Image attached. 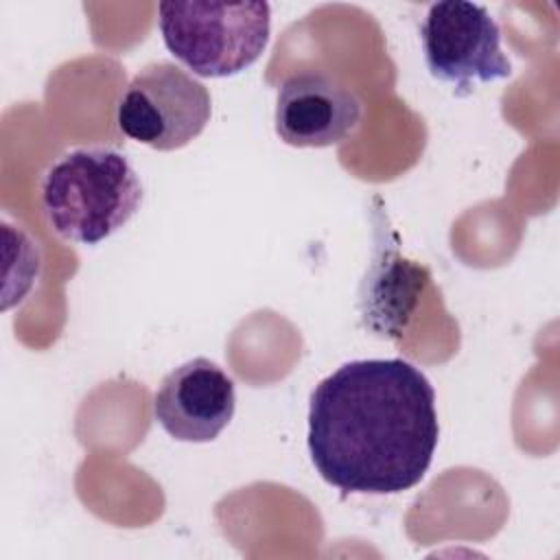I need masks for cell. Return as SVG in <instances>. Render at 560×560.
Listing matches in <instances>:
<instances>
[{
    "instance_id": "1",
    "label": "cell",
    "mask_w": 560,
    "mask_h": 560,
    "mask_svg": "<svg viewBox=\"0 0 560 560\" xmlns=\"http://www.w3.org/2000/svg\"><path fill=\"white\" fill-rule=\"evenodd\" d=\"M438 438L433 385L405 359L343 363L311 394L313 466L346 494H396L418 486Z\"/></svg>"
},
{
    "instance_id": "7",
    "label": "cell",
    "mask_w": 560,
    "mask_h": 560,
    "mask_svg": "<svg viewBox=\"0 0 560 560\" xmlns=\"http://www.w3.org/2000/svg\"><path fill=\"white\" fill-rule=\"evenodd\" d=\"M361 101L326 72L304 70L278 88L276 133L291 147H332L350 138L361 122Z\"/></svg>"
},
{
    "instance_id": "5",
    "label": "cell",
    "mask_w": 560,
    "mask_h": 560,
    "mask_svg": "<svg viewBox=\"0 0 560 560\" xmlns=\"http://www.w3.org/2000/svg\"><path fill=\"white\" fill-rule=\"evenodd\" d=\"M420 42L429 72L468 94L475 81L508 79L512 63L501 50V31L486 7L444 0L429 7L420 24Z\"/></svg>"
},
{
    "instance_id": "6",
    "label": "cell",
    "mask_w": 560,
    "mask_h": 560,
    "mask_svg": "<svg viewBox=\"0 0 560 560\" xmlns=\"http://www.w3.org/2000/svg\"><path fill=\"white\" fill-rule=\"evenodd\" d=\"M236 409L234 381L206 357L171 370L153 398L158 424L177 442H212Z\"/></svg>"
},
{
    "instance_id": "2",
    "label": "cell",
    "mask_w": 560,
    "mask_h": 560,
    "mask_svg": "<svg viewBox=\"0 0 560 560\" xmlns=\"http://www.w3.org/2000/svg\"><path fill=\"white\" fill-rule=\"evenodd\" d=\"M39 192L50 230L83 245L112 236L142 203V184L131 162L103 144L63 153L46 168Z\"/></svg>"
},
{
    "instance_id": "3",
    "label": "cell",
    "mask_w": 560,
    "mask_h": 560,
    "mask_svg": "<svg viewBox=\"0 0 560 560\" xmlns=\"http://www.w3.org/2000/svg\"><path fill=\"white\" fill-rule=\"evenodd\" d=\"M158 26L168 52L199 77H232L267 48V2H160Z\"/></svg>"
},
{
    "instance_id": "4",
    "label": "cell",
    "mask_w": 560,
    "mask_h": 560,
    "mask_svg": "<svg viewBox=\"0 0 560 560\" xmlns=\"http://www.w3.org/2000/svg\"><path fill=\"white\" fill-rule=\"evenodd\" d=\"M210 114L208 88L171 61L138 70L116 103L118 129L158 151L186 147L206 129Z\"/></svg>"
}]
</instances>
